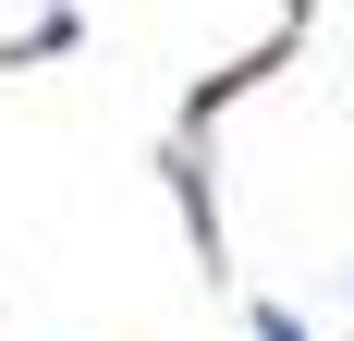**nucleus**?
<instances>
[{
    "label": "nucleus",
    "mask_w": 354,
    "mask_h": 341,
    "mask_svg": "<svg viewBox=\"0 0 354 341\" xmlns=\"http://www.w3.org/2000/svg\"><path fill=\"white\" fill-rule=\"evenodd\" d=\"M245 329H257V341H318V329H306V317H293V305H257Z\"/></svg>",
    "instance_id": "1"
}]
</instances>
